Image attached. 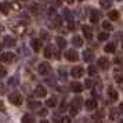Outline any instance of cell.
<instances>
[{"mask_svg": "<svg viewBox=\"0 0 123 123\" xmlns=\"http://www.w3.org/2000/svg\"><path fill=\"white\" fill-rule=\"evenodd\" d=\"M6 73H7L6 68H4V67H1V65H0V78H4V76H6Z\"/></svg>", "mask_w": 123, "mask_h": 123, "instance_id": "4dcf8cb0", "label": "cell"}, {"mask_svg": "<svg viewBox=\"0 0 123 123\" xmlns=\"http://www.w3.org/2000/svg\"><path fill=\"white\" fill-rule=\"evenodd\" d=\"M53 21H54V22H53V26H55V28H58V26L61 25V17H58V15H55Z\"/></svg>", "mask_w": 123, "mask_h": 123, "instance_id": "484cf974", "label": "cell"}, {"mask_svg": "<svg viewBox=\"0 0 123 123\" xmlns=\"http://www.w3.org/2000/svg\"><path fill=\"white\" fill-rule=\"evenodd\" d=\"M71 73H72L73 78L78 79V78H82V76H83L84 71H83V68H82V67H75L72 71H71Z\"/></svg>", "mask_w": 123, "mask_h": 123, "instance_id": "3957f363", "label": "cell"}, {"mask_svg": "<svg viewBox=\"0 0 123 123\" xmlns=\"http://www.w3.org/2000/svg\"><path fill=\"white\" fill-rule=\"evenodd\" d=\"M8 100H10V102L14 104V105H21V104H22V95L15 91V93H11V94L8 95Z\"/></svg>", "mask_w": 123, "mask_h": 123, "instance_id": "6da1fadb", "label": "cell"}, {"mask_svg": "<svg viewBox=\"0 0 123 123\" xmlns=\"http://www.w3.org/2000/svg\"><path fill=\"white\" fill-rule=\"evenodd\" d=\"M108 37H109V33H108V32H101V33L98 35V40H101V42L106 40Z\"/></svg>", "mask_w": 123, "mask_h": 123, "instance_id": "cb8c5ba5", "label": "cell"}, {"mask_svg": "<svg viewBox=\"0 0 123 123\" xmlns=\"http://www.w3.org/2000/svg\"><path fill=\"white\" fill-rule=\"evenodd\" d=\"M111 117H112V119H116V111H115L113 108L111 109Z\"/></svg>", "mask_w": 123, "mask_h": 123, "instance_id": "e575fe53", "label": "cell"}, {"mask_svg": "<svg viewBox=\"0 0 123 123\" xmlns=\"http://www.w3.org/2000/svg\"><path fill=\"white\" fill-rule=\"evenodd\" d=\"M83 33H84V36H86L89 40H91V37H93V33H91V29H90L87 25H84V26H83Z\"/></svg>", "mask_w": 123, "mask_h": 123, "instance_id": "5bb4252c", "label": "cell"}, {"mask_svg": "<svg viewBox=\"0 0 123 123\" xmlns=\"http://www.w3.org/2000/svg\"><path fill=\"white\" fill-rule=\"evenodd\" d=\"M72 44L76 46V47H82L83 46V39L80 36H73L72 37Z\"/></svg>", "mask_w": 123, "mask_h": 123, "instance_id": "30bf717a", "label": "cell"}, {"mask_svg": "<svg viewBox=\"0 0 123 123\" xmlns=\"http://www.w3.org/2000/svg\"><path fill=\"white\" fill-rule=\"evenodd\" d=\"M40 123H49V122H47V120H42Z\"/></svg>", "mask_w": 123, "mask_h": 123, "instance_id": "7bdbcfd3", "label": "cell"}, {"mask_svg": "<svg viewBox=\"0 0 123 123\" xmlns=\"http://www.w3.org/2000/svg\"><path fill=\"white\" fill-rule=\"evenodd\" d=\"M86 108L89 109V111H93L97 108V101L93 100V98H89V100L86 101Z\"/></svg>", "mask_w": 123, "mask_h": 123, "instance_id": "ba28073f", "label": "cell"}, {"mask_svg": "<svg viewBox=\"0 0 123 123\" xmlns=\"http://www.w3.org/2000/svg\"><path fill=\"white\" fill-rule=\"evenodd\" d=\"M40 104L39 102H29V108H39Z\"/></svg>", "mask_w": 123, "mask_h": 123, "instance_id": "1f68e13d", "label": "cell"}, {"mask_svg": "<svg viewBox=\"0 0 123 123\" xmlns=\"http://www.w3.org/2000/svg\"><path fill=\"white\" fill-rule=\"evenodd\" d=\"M100 6L102 8H109L111 7V0H100Z\"/></svg>", "mask_w": 123, "mask_h": 123, "instance_id": "7402d4cb", "label": "cell"}, {"mask_svg": "<svg viewBox=\"0 0 123 123\" xmlns=\"http://www.w3.org/2000/svg\"><path fill=\"white\" fill-rule=\"evenodd\" d=\"M39 115H40V116H46V115H47V111H46V109H44V111H40Z\"/></svg>", "mask_w": 123, "mask_h": 123, "instance_id": "f35d334b", "label": "cell"}, {"mask_svg": "<svg viewBox=\"0 0 123 123\" xmlns=\"http://www.w3.org/2000/svg\"><path fill=\"white\" fill-rule=\"evenodd\" d=\"M71 89H72V91H75V93H80V91L83 90V86L80 83H78V82H73V83L71 84Z\"/></svg>", "mask_w": 123, "mask_h": 123, "instance_id": "7c38bea8", "label": "cell"}, {"mask_svg": "<svg viewBox=\"0 0 123 123\" xmlns=\"http://www.w3.org/2000/svg\"><path fill=\"white\" fill-rule=\"evenodd\" d=\"M119 111H120V113H123V102L119 105Z\"/></svg>", "mask_w": 123, "mask_h": 123, "instance_id": "60d3db41", "label": "cell"}, {"mask_svg": "<svg viewBox=\"0 0 123 123\" xmlns=\"http://www.w3.org/2000/svg\"><path fill=\"white\" fill-rule=\"evenodd\" d=\"M62 120H64V119H61L60 116H55V115H54V122L55 123H61Z\"/></svg>", "mask_w": 123, "mask_h": 123, "instance_id": "d590c367", "label": "cell"}, {"mask_svg": "<svg viewBox=\"0 0 123 123\" xmlns=\"http://www.w3.org/2000/svg\"><path fill=\"white\" fill-rule=\"evenodd\" d=\"M108 94H109V97H111V100H112V101H116V100H117V93L115 91V90H112V89H111Z\"/></svg>", "mask_w": 123, "mask_h": 123, "instance_id": "4316f807", "label": "cell"}, {"mask_svg": "<svg viewBox=\"0 0 123 123\" xmlns=\"http://www.w3.org/2000/svg\"><path fill=\"white\" fill-rule=\"evenodd\" d=\"M14 44H15V40L12 39V37H10V36H6V37H4V46H7V47H12Z\"/></svg>", "mask_w": 123, "mask_h": 123, "instance_id": "9a60e30c", "label": "cell"}, {"mask_svg": "<svg viewBox=\"0 0 123 123\" xmlns=\"http://www.w3.org/2000/svg\"><path fill=\"white\" fill-rule=\"evenodd\" d=\"M109 18H111V21H117V18H119V12L116 10H112L109 12Z\"/></svg>", "mask_w": 123, "mask_h": 123, "instance_id": "44dd1931", "label": "cell"}, {"mask_svg": "<svg viewBox=\"0 0 123 123\" xmlns=\"http://www.w3.org/2000/svg\"><path fill=\"white\" fill-rule=\"evenodd\" d=\"M67 1H68V3H69V4H72V3H73V1H75V0H67Z\"/></svg>", "mask_w": 123, "mask_h": 123, "instance_id": "b9f144b4", "label": "cell"}, {"mask_svg": "<svg viewBox=\"0 0 123 123\" xmlns=\"http://www.w3.org/2000/svg\"><path fill=\"white\" fill-rule=\"evenodd\" d=\"M102 28L105 29V31H112V25L109 21H104L102 22Z\"/></svg>", "mask_w": 123, "mask_h": 123, "instance_id": "83f0119b", "label": "cell"}, {"mask_svg": "<svg viewBox=\"0 0 123 123\" xmlns=\"http://www.w3.org/2000/svg\"><path fill=\"white\" fill-rule=\"evenodd\" d=\"M78 111H79V109H76V108H73V106H72V108H71V115H72V116H75V115L78 113Z\"/></svg>", "mask_w": 123, "mask_h": 123, "instance_id": "836d02e7", "label": "cell"}, {"mask_svg": "<svg viewBox=\"0 0 123 123\" xmlns=\"http://www.w3.org/2000/svg\"><path fill=\"white\" fill-rule=\"evenodd\" d=\"M32 12H33V14H37V6L32 7Z\"/></svg>", "mask_w": 123, "mask_h": 123, "instance_id": "ab89813d", "label": "cell"}, {"mask_svg": "<svg viewBox=\"0 0 123 123\" xmlns=\"http://www.w3.org/2000/svg\"><path fill=\"white\" fill-rule=\"evenodd\" d=\"M80 1H83V0H80Z\"/></svg>", "mask_w": 123, "mask_h": 123, "instance_id": "bcb514c9", "label": "cell"}, {"mask_svg": "<svg viewBox=\"0 0 123 123\" xmlns=\"http://www.w3.org/2000/svg\"><path fill=\"white\" fill-rule=\"evenodd\" d=\"M122 49H123V46H122Z\"/></svg>", "mask_w": 123, "mask_h": 123, "instance_id": "7dc6e473", "label": "cell"}, {"mask_svg": "<svg viewBox=\"0 0 123 123\" xmlns=\"http://www.w3.org/2000/svg\"><path fill=\"white\" fill-rule=\"evenodd\" d=\"M119 123H123V120H122V122H119Z\"/></svg>", "mask_w": 123, "mask_h": 123, "instance_id": "f6af8a7d", "label": "cell"}, {"mask_svg": "<svg viewBox=\"0 0 123 123\" xmlns=\"http://www.w3.org/2000/svg\"><path fill=\"white\" fill-rule=\"evenodd\" d=\"M31 46H32V49H33L35 51H40V49H42V43H40V40H37V39L32 40V42H31Z\"/></svg>", "mask_w": 123, "mask_h": 123, "instance_id": "8fae6325", "label": "cell"}, {"mask_svg": "<svg viewBox=\"0 0 123 123\" xmlns=\"http://www.w3.org/2000/svg\"><path fill=\"white\" fill-rule=\"evenodd\" d=\"M98 18H100V12L97 11V10H91L90 11V21L91 22H98Z\"/></svg>", "mask_w": 123, "mask_h": 123, "instance_id": "9c48e42d", "label": "cell"}, {"mask_svg": "<svg viewBox=\"0 0 123 123\" xmlns=\"http://www.w3.org/2000/svg\"><path fill=\"white\" fill-rule=\"evenodd\" d=\"M22 123H33V117L31 116V115H24Z\"/></svg>", "mask_w": 123, "mask_h": 123, "instance_id": "d4e9b609", "label": "cell"}, {"mask_svg": "<svg viewBox=\"0 0 123 123\" xmlns=\"http://www.w3.org/2000/svg\"><path fill=\"white\" fill-rule=\"evenodd\" d=\"M68 28L71 29V31H73V29H75V24H73L72 21H71V22L68 24Z\"/></svg>", "mask_w": 123, "mask_h": 123, "instance_id": "8d00e7d4", "label": "cell"}, {"mask_svg": "<svg viewBox=\"0 0 123 123\" xmlns=\"http://www.w3.org/2000/svg\"><path fill=\"white\" fill-rule=\"evenodd\" d=\"M91 58H93V53H91V51H89V50H86L83 53V60L87 62V61H91Z\"/></svg>", "mask_w": 123, "mask_h": 123, "instance_id": "d6986e66", "label": "cell"}, {"mask_svg": "<svg viewBox=\"0 0 123 123\" xmlns=\"http://www.w3.org/2000/svg\"><path fill=\"white\" fill-rule=\"evenodd\" d=\"M87 72H89L90 76H95V73H97V69H95V67H93V65H91V67H89V71H87Z\"/></svg>", "mask_w": 123, "mask_h": 123, "instance_id": "f1b7e54d", "label": "cell"}, {"mask_svg": "<svg viewBox=\"0 0 123 123\" xmlns=\"http://www.w3.org/2000/svg\"><path fill=\"white\" fill-rule=\"evenodd\" d=\"M8 8H10L8 3H0V11L3 14H8Z\"/></svg>", "mask_w": 123, "mask_h": 123, "instance_id": "e0dca14e", "label": "cell"}, {"mask_svg": "<svg viewBox=\"0 0 123 123\" xmlns=\"http://www.w3.org/2000/svg\"><path fill=\"white\" fill-rule=\"evenodd\" d=\"M37 71H39V73L40 75H49L50 73V71H51V68H50V65L47 64V62H42L39 65V68H37Z\"/></svg>", "mask_w": 123, "mask_h": 123, "instance_id": "7a4b0ae2", "label": "cell"}, {"mask_svg": "<svg viewBox=\"0 0 123 123\" xmlns=\"http://www.w3.org/2000/svg\"><path fill=\"white\" fill-rule=\"evenodd\" d=\"M64 15H65V18H68V21H69V22L72 21V15H71V12L68 11V10H64Z\"/></svg>", "mask_w": 123, "mask_h": 123, "instance_id": "f546056e", "label": "cell"}, {"mask_svg": "<svg viewBox=\"0 0 123 123\" xmlns=\"http://www.w3.org/2000/svg\"><path fill=\"white\" fill-rule=\"evenodd\" d=\"M82 104H83L82 98H80V97H76V98L73 100V102H72V106H73V108H76V109H80Z\"/></svg>", "mask_w": 123, "mask_h": 123, "instance_id": "4fadbf2b", "label": "cell"}, {"mask_svg": "<svg viewBox=\"0 0 123 123\" xmlns=\"http://www.w3.org/2000/svg\"><path fill=\"white\" fill-rule=\"evenodd\" d=\"M0 50H1V44H0Z\"/></svg>", "mask_w": 123, "mask_h": 123, "instance_id": "ee69618b", "label": "cell"}, {"mask_svg": "<svg viewBox=\"0 0 123 123\" xmlns=\"http://www.w3.org/2000/svg\"><path fill=\"white\" fill-rule=\"evenodd\" d=\"M57 44H58V47L60 49H64L65 46H67V40L64 39V37H57Z\"/></svg>", "mask_w": 123, "mask_h": 123, "instance_id": "ac0fdd59", "label": "cell"}, {"mask_svg": "<svg viewBox=\"0 0 123 123\" xmlns=\"http://www.w3.org/2000/svg\"><path fill=\"white\" fill-rule=\"evenodd\" d=\"M105 53H115V50H116V46H115V43H109V44L105 46Z\"/></svg>", "mask_w": 123, "mask_h": 123, "instance_id": "2e32d148", "label": "cell"}, {"mask_svg": "<svg viewBox=\"0 0 123 123\" xmlns=\"http://www.w3.org/2000/svg\"><path fill=\"white\" fill-rule=\"evenodd\" d=\"M35 94H36V97H44V95L47 94V90H46L43 86H37V87L35 89Z\"/></svg>", "mask_w": 123, "mask_h": 123, "instance_id": "52a82bcc", "label": "cell"}, {"mask_svg": "<svg viewBox=\"0 0 123 123\" xmlns=\"http://www.w3.org/2000/svg\"><path fill=\"white\" fill-rule=\"evenodd\" d=\"M0 60L3 62H10L14 60V54L12 53H3L1 55H0Z\"/></svg>", "mask_w": 123, "mask_h": 123, "instance_id": "5b68a950", "label": "cell"}, {"mask_svg": "<svg viewBox=\"0 0 123 123\" xmlns=\"http://www.w3.org/2000/svg\"><path fill=\"white\" fill-rule=\"evenodd\" d=\"M84 84H86L87 87H91V86H93L94 83H93V80H90V79H87V80H86V83H84Z\"/></svg>", "mask_w": 123, "mask_h": 123, "instance_id": "d6a6232c", "label": "cell"}, {"mask_svg": "<svg viewBox=\"0 0 123 123\" xmlns=\"http://www.w3.org/2000/svg\"><path fill=\"white\" fill-rule=\"evenodd\" d=\"M46 104H47V106H55L57 105V98H55V97H51V98L47 100Z\"/></svg>", "mask_w": 123, "mask_h": 123, "instance_id": "603a6c76", "label": "cell"}, {"mask_svg": "<svg viewBox=\"0 0 123 123\" xmlns=\"http://www.w3.org/2000/svg\"><path fill=\"white\" fill-rule=\"evenodd\" d=\"M51 55H53V47L51 46H47L44 49V57L46 58H50Z\"/></svg>", "mask_w": 123, "mask_h": 123, "instance_id": "ffe728a7", "label": "cell"}, {"mask_svg": "<svg viewBox=\"0 0 123 123\" xmlns=\"http://www.w3.org/2000/svg\"><path fill=\"white\" fill-rule=\"evenodd\" d=\"M98 65H100L101 69H108L109 68V60L106 57H101L98 60Z\"/></svg>", "mask_w": 123, "mask_h": 123, "instance_id": "277c9868", "label": "cell"}, {"mask_svg": "<svg viewBox=\"0 0 123 123\" xmlns=\"http://www.w3.org/2000/svg\"><path fill=\"white\" fill-rule=\"evenodd\" d=\"M65 57H67V60H69V61H76L78 60V53L75 50H69L67 51V54H65Z\"/></svg>", "mask_w": 123, "mask_h": 123, "instance_id": "8992f818", "label": "cell"}, {"mask_svg": "<svg viewBox=\"0 0 123 123\" xmlns=\"http://www.w3.org/2000/svg\"><path fill=\"white\" fill-rule=\"evenodd\" d=\"M116 82L117 83H123V76H116Z\"/></svg>", "mask_w": 123, "mask_h": 123, "instance_id": "74e56055", "label": "cell"}]
</instances>
